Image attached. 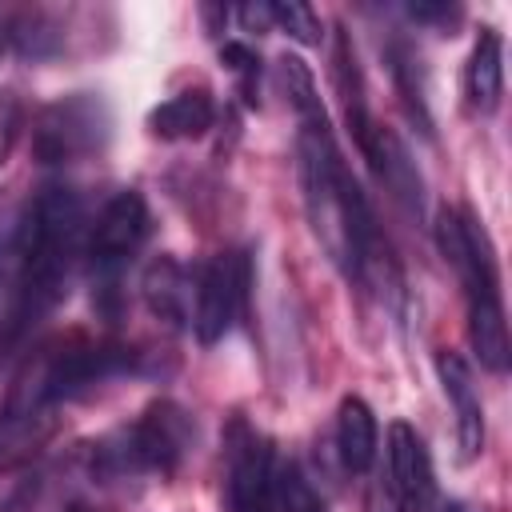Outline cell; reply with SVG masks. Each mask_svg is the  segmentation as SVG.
Masks as SVG:
<instances>
[{
	"label": "cell",
	"mask_w": 512,
	"mask_h": 512,
	"mask_svg": "<svg viewBox=\"0 0 512 512\" xmlns=\"http://www.w3.org/2000/svg\"><path fill=\"white\" fill-rule=\"evenodd\" d=\"M368 512H396V508H392V500H388V496H380V492H376V496L368 500Z\"/></svg>",
	"instance_id": "26"
},
{
	"label": "cell",
	"mask_w": 512,
	"mask_h": 512,
	"mask_svg": "<svg viewBox=\"0 0 512 512\" xmlns=\"http://www.w3.org/2000/svg\"><path fill=\"white\" fill-rule=\"evenodd\" d=\"M440 512H468L464 504H456V500H448V504H440Z\"/></svg>",
	"instance_id": "27"
},
{
	"label": "cell",
	"mask_w": 512,
	"mask_h": 512,
	"mask_svg": "<svg viewBox=\"0 0 512 512\" xmlns=\"http://www.w3.org/2000/svg\"><path fill=\"white\" fill-rule=\"evenodd\" d=\"M352 140H356L360 156L368 160V168L376 172V180L388 188V196H392L412 220H420V216H424V180H420V168H416V160L408 156L404 140H400L388 124H380L376 116H372Z\"/></svg>",
	"instance_id": "11"
},
{
	"label": "cell",
	"mask_w": 512,
	"mask_h": 512,
	"mask_svg": "<svg viewBox=\"0 0 512 512\" xmlns=\"http://www.w3.org/2000/svg\"><path fill=\"white\" fill-rule=\"evenodd\" d=\"M112 112L96 92H68L48 100L32 120V156L44 168L92 160L108 148Z\"/></svg>",
	"instance_id": "7"
},
{
	"label": "cell",
	"mask_w": 512,
	"mask_h": 512,
	"mask_svg": "<svg viewBox=\"0 0 512 512\" xmlns=\"http://www.w3.org/2000/svg\"><path fill=\"white\" fill-rule=\"evenodd\" d=\"M268 16H272V28H280V32H288L296 44H320V16L308 8V4H268Z\"/></svg>",
	"instance_id": "22"
},
{
	"label": "cell",
	"mask_w": 512,
	"mask_h": 512,
	"mask_svg": "<svg viewBox=\"0 0 512 512\" xmlns=\"http://www.w3.org/2000/svg\"><path fill=\"white\" fill-rule=\"evenodd\" d=\"M216 124V100L208 88H184L148 112V132L156 140H200Z\"/></svg>",
	"instance_id": "15"
},
{
	"label": "cell",
	"mask_w": 512,
	"mask_h": 512,
	"mask_svg": "<svg viewBox=\"0 0 512 512\" xmlns=\"http://www.w3.org/2000/svg\"><path fill=\"white\" fill-rule=\"evenodd\" d=\"M332 88L344 104V120H348V132L356 136L372 112H368V92H364V72H360V60H356V48H352V36L344 32V24L336 28V40H332Z\"/></svg>",
	"instance_id": "19"
},
{
	"label": "cell",
	"mask_w": 512,
	"mask_h": 512,
	"mask_svg": "<svg viewBox=\"0 0 512 512\" xmlns=\"http://www.w3.org/2000/svg\"><path fill=\"white\" fill-rule=\"evenodd\" d=\"M24 132V100L12 88H0V168L12 160Z\"/></svg>",
	"instance_id": "23"
},
{
	"label": "cell",
	"mask_w": 512,
	"mask_h": 512,
	"mask_svg": "<svg viewBox=\"0 0 512 512\" xmlns=\"http://www.w3.org/2000/svg\"><path fill=\"white\" fill-rule=\"evenodd\" d=\"M276 76L296 112V168H300L304 212L316 240L348 280L376 292L380 300H400L404 296L400 260L336 144L332 120L316 96V80L308 64L300 56H280Z\"/></svg>",
	"instance_id": "1"
},
{
	"label": "cell",
	"mask_w": 512,
	"mask_h": 512,
	"mask_svg": "<svg viewBox=\"0 0 512 512\" xmlns=\"http://www.w3.org/2000/svg\"><path fill=\"white\" fill-rule=\"evenodd\" d=\"M196 444V420L176 400H152L132 424L88 448V472L100 484L128 476H172Z\"/></svg>",
	"instance_id": "5"
},
{
	"label": "cell",
	"mask_w": 512,
	"mask_h": 512,
	"mask_svg": "<svg viewBox=\"0 0 512 512\" xmlns=\"http://www.w3.org/2000/svg\"><path fill=\"white\" fill-rule=\"evenodd\" d=\"M88 212L72 184H40L16 216L8 300L0 308V360L16 356L28 336L56 312L84 260Z\"/></svg>",
	"instance_id": "3"
},
{
	"label": "cell",
	"mask_w": 512,
	"mask_h": 512,
	"mask_svg": "<svg viewBox=\"0 0 512 512\" xmlns=\"http://www.w3.org/2000/svg\"><path fill=\"white\" fill-rule=\"evenodd\" d=\"M144 304L156 320H164L176 332H192V268L180 264L176 256H152V264L140 276Z\"/></svg>",
	"instance_id": "13"
},
{
	"label": "cell",
	"mask_w": 512,
	"mask_h": 512,
	"mask_svg": "<svg viewBox=\"0 0 512 512\" xmlns=\"http://www.w3.org/2000/svg\"><path fill=\"white\" fill-rule=\"evenodd\" d=\"M376 452H380V428H376L368 400L344 396L336 408V456H340L344 472L364 476L376 464Z\"/></svg>",
	"instance_id": "17"
},
{
	"label": "cell",
	"mask_w": 512,
	"mask_h": 512,
	"mask_svg": "<svg viewBox=\"0 0 512 512\" xmlns=\"http://www.w3.org/2000/svg\"><path fill=\"white\" fill-rule=\"evenodd\" d=\"M432 232H436L440 256L460 276L472 352L484 372L504 376L512 352H508V320H504V296H500V264L488 232L468 208H456V204H444L436 212Z\"/></svg>",
	"instance_id": "4"
},
{
	"label": "cell",
	"mask_w": 512,
	"mask_h": 512,
	"mask_svg": "<svg viewBox=\"0 0 512 512\" xmlns=\"http://www.w3.org/2000/svg\"><path fill=\"white\" fill-rule=\"evenodd\" d=\"M136 348L112 340H88L80 332L56 336L32 348L0 400V468H20L52 440L60 412L116 376L140 372Z\"/></svg>",
	"instance_id": "2"
},
{
	"label": "cell",
	"mask_w": 512,
	"mask_h": 512,
	"mask_svg": "<svg viewBox=\"0 0 512 512\" xmlns=\"http://www.w3.org/2000/svg\"><path fill=\"white\" fill-rule=\"evenodd\" d=\"M220 60H224V68L236 76L240 100H244L248 108H256V104H260V56H256L248 44L228 40V44H220Z\"/></svg>",
	"instance_id": "21"
},
{
	"label": "cell",
	"mask_w": 512,
	"mask_h": 512,
	"mask_svg": "<svg viewBox=\"0 0 512 512\" xmlns=\"http://www.w3.org/2000/svg\"><path fill=\"white\" fill-rule=\"evenodd\" d=\"M224 512H280L272 440L244 416L224 432Z\"/></svg>",
	"instance_id": "9"
},
{
	"label": "cell",
	"mask_w": 512,
	"mask_h": 512,
	"mask_svg": "<svg viewBox=\"0 0 512 512\" xmlns=\"http://www.w3.org/2000/svg\"><path fill=\"white\" fill-rule=\"evenodd\" d=\"M388 72H392V84L400 92V104L408 112V120L416 124L420 136L432 140V112H428V84H424V68H420V56L408 40H392L388 44Z\"/></svg>",
	"instance_id": "18"
},
{
	"label": "cell",
	"mask_w": 512,
	"mask_h": 512,
	"mask_svg": "<svg viewBox=\"0 0 512 512\" xmlns=\"http://www.w3.org/2000/svg\"><path fill=\"white\" fill-rule=\"evenodd\" d=\"M388 500L396 512H440L436 496V472L432 456L424 448V436L408 420L388 424Z\"/></svg>",
	"instance_id": "10"
},
{
	"label": "cell",
	"mask_w": 512,
	"mask_h": 512,
	"mask_svg": "<svg viewBox=\"0 0 512 512\" xmlns=\"http://www.w3.org/2000/svg\"><path fill=\"white\" fill-rule=\"evenodd\" d=\"M276 508L280 512H328L320 492L308 484V476L296 464L276 468Z\"/></svg>",
	"instance_id": "20"
},
{
	"label": "cell",
	"mask_w": 512,
	"mask_h": 512,
	"mask_svg": "<svg viewBox=\"0 0 512 512\" xmlns=\"http://www.w3.org/2000/svg\"><path fill=\"white\" fill-rule=\"evenodd\" d=\"M0 44H4V32H0Z\"/></svg>",
	"instance_id": "28"
},
{
	"label": "cell",
	"mask_w": 512,
	"mask_h": 512,
	"mask_svg": "<svg viewBox=\"0 0 512 512\" xmlns=\"http://www.w3.org/2000/svg\"><path fill=\"white\" fill-rule=\"evenodd\" d=\"M252 268L244 252H220L192 264V332L200 344H216L244 316Z\"/></svg>",
	"instance_id": "8"
},
{
	"label": "cell",
	"mask_w": 512,
	"mask_h": 512,
	"mask_svg": "<svg viewBox=\"0 0 512 512\" xmlns=\"http://www.w3.org/2000/svg\"><path fill=\"white\" fill-rule=\"evenodd\" d=\"M0 32L4 40L12 44L16 56L24 60H52L64 52V12L56 8H20V12H8L0 20Z\"/></svg>",
	"instance_id": "16"
},
{
	"label": "cell",
	"mask_w": 512,
	"mask_h": 512,
	"mask_svg": "<svg viewBox=\"0 0 512 512\" xmlns=\"http://www.w3.org/2000/svg\"><path fill=\"white\" fill-rule=\"evenodd\" d=\"M404 12H408V20L428 24V28H440V32H448V36H452V28L464 20V12H460L456 4H408Z\"/></svg>",
	"instance_id": "24"
},
{
	"label": "cell",
	"mask_w": 512,
	"mask_h": 512,
	"mask_svg": "<svg viewBox=\"0 0 512 512\" xmlns=\"http://www.w3.org/2000/svg\"><path fill=\"white\" fill-rule=\"evenodd\" d=\"M152 212L136 188L112 192L100 212L88 220L84 236V268L92 284V308L104 324H116L124 312V276L136 264L140 248L148 244Z\"/></svg>",
	"instance_id": "6"
},
{
	"label": "cell",
	"mask_w": 512,
	"mask_h": 512,
	"mask_svg": "<svg viewBox=\"0 0 512 512\" xmlns=\"http://www.w3.org/2000/svg\"><path fill=\"white\" fill-rule=\"evenodd\" d=\"M464 96H468V108L480 112V116H492L500 108V96H504V40L488 24L476 32V44L468 52Z\"/></svg>",
	"instance_id": "14"
},
{
	"label": "cell",
	"mask_w": 512,
	"mask_h": 512,
	"mask_svg": "<svg viewBox=\"0 0 512 512\" xmlns=\"http://www.w3.org/2000/svg\"><path fill=\"white\" fill-rule=\"evenodd\" d=\"M436 376H440V388H444V396L452 404V416H456L460 460H476L484 452V400H480L472 364L460 352L440 348L436 352Z\"/></svg>",
	"instance_id": "12"
},
{
	"label": "cell",
	"mask_w": 512,
	"mask_h": 512,
	"mask_svg": "<svg viewBox=\"0 0 512 512\" xmlns=\"http://www.w3.org/2000/svg\"><path fill=\"white\" fill-rule=\"evenodd\" d=\"M12 232H16V216H8L0 208V288H8V268H12Z\"/></svg>",
	"instance_id": "25"
}]
</instances>
